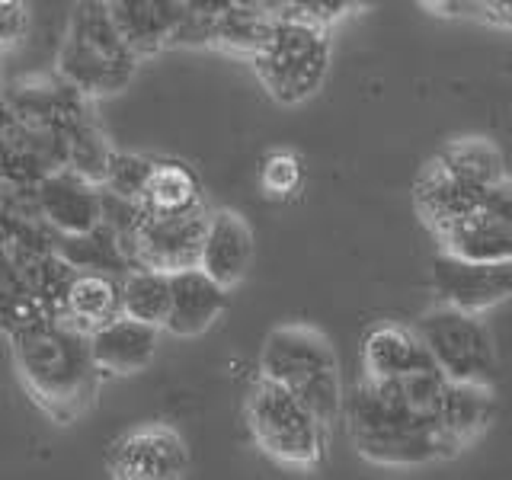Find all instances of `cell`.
Returning <instances> with one entry per match:
<instances>
[{
  "instance_id": "obj_16",
  "label": "cell",
  "mask_w": 512,
  "mask_h": 480,
  "mask_svg": "<svg viewBox=\"0 0 512 480\" xmlns=\"http://www.w3.org/2000/svg\"><path fill=\"white\" fill-rule=\"evenodd\" d=\"M157 346H160V327L148 324V320H138L132 314L112 317L109 324L90 333L93 359L100 365V372L109 375H132L148 368L151 359L157 356Z\"/></svg>"
},
{
  "instance_id": "obj_28",
  "label": "cell",
  "mask_w": 512,
  "mask_h": 480,
  "mask_svg": "<svg viewBox=\"0 0 512 480\" xmlns=\"http://www.w3.org/2000/svg\"><path fill=\"white\" fill-rule=\"evenodd\" d=\"M112 154H116V151L106 144V138H103L100 128H96L93 116L71 128V135H68V167L77 170L80 176H87V180H93V183H103Z\"/></svg>"
},
{
  "instance_id": "obj_37",
  "label": "cell",
  "mask_w": 512,
  "mask_h": 480,
  "mask_svg": "<svg viewBox=\"0 0 512 480\" xmlns=\"http://www.w3.org/2000/svg\"><path fill=\"white\" fill-rule=\"evenodd\" d=\"M4 93H7V90H4V80H0V100H4Z\"/></svg>"
},
{
  "instance_id": "obj_30",
  "label": "cell",
  "mask_w": 512,
  "mask_h": 480,
  "mask_svg": "<svg viewBox=\"0 0 512 480\" xmlns=\"http://www.w3.org/2000/svg\"><path fill=\"white\" fill-rule=\"evenodd\" d=\"M304 183V164L292 151H272L260 167V186L272 199L295 196Z\"/></svg>"
},
{
  "instance_id": "obj_27",
  "label": "cell",
  "mask_w": 512,
  "mask_h": 480,
  "mask_svg": "<svg viewBox=\"0 0 512 480\" xmlns=\"http://www.w3.org/2000/svg\"><path fill=\"white\" fill-rule=\"evenodd\" d=\"M39 314H45V311L39 308V301L32 298L23 272L16 266L13 240L0 231V327L13 333L16 327L29 324V320Z\"/></svg>"
},
{
  "instance_id": "obj_2",
  "label": "cell",
  "mask_w": 512,
  "mask_h": 480,
  "mask_svg": "<svg viewBox=\"0 0 512 480\" xmlns=\"http://www.w3.org/2000/svg\"><path fill=\"white\" fill-rule=\"evenodd\" d=\"M343 413L359 455L375 464L413 468L445 455L436 420L410 404L397 378H362L346 394Z\"/></svg>"
},
{
  "instance_id": "obj_5",
  "label": "cell",
  "mask_w": 512,
  "mask_h": 480,
  "mask_svg": "<svg viewBox=\"0 0 512 480\" xmlns=\"http://www.w3.org/2000/svg\"><path fill=\"white\" fill-rule=\"evenodd\" d=\"M256 77L282 106H298L324 87L330 71L327 26L276 16L266 45L253 55Z\"/></svg>"
},
{
  "instance_id": "obj_31",
  "label": "cell",
  "mask_w": 512,
  "mask_h": 480,
  "mask_svg": "<svg viewBox=\"0 0 512 480\" xmlns=\"http://www.w3.org/2000/svg\"><path fill=\"white\" fill-rule=\"evenodd\" d=\"M365 4L368 0H263V10L272 16H292V20H311L327 26L336 16Z\"/></svg>"
},
{
  "instance_id": "obj_24",
  "label": "cell",
  "mask_w": 512,
  "mask_h": 480,
  "mask_svg": "<svg viewBox=\"0 0 512 480\" xmlns=\"http://www.w3.org/2000/svg\"><path fill=\"white\" fill-rule=\"evenodd\" d=\"M170 272L154 266H135L122 276V311L138 320L164 327L170 314Z\"/></svg>"
},
{
  "instance_id": "obj_18",
  "label": "cell",
  "mask_w": 512,
  "mask_h": 480,
  "mask_svg": "<svg viewBox=\"0 0 512 480\" xmlns=\"http://www.w3.org/2000/svg\"><path fill=\"white\" fill-rule=\"evenodd\" d=\"M109 10L138 55H154L176 45V36L189 20L186 0H109Z\"/></svg>"
},
{
  "instance_id": "obj_7",
  "label": "cell",
  "mask_w": 512,
  "mask_h": 480,
  "mask_svg": "<svg viewBox=\"0 0 512 480\" xmlns=\"http://www.w3.org/2000/svg\"><path fill=\"white\" fill-rule=\"evenodd\" d=\"M416 333L426 343L429 356L452 381H493L496 352L487 324L471 311L442 304L420 317Z\"/></svg>"
},
{
  "instance_id": "obj_23",
  "label": "cell",
  "mask_w": 512,
  "mask_h": 480,
  "mask_svg": "<svg viewBox=\"0 0 512 480\" xmlns=\"http://www.w3.org/2000/svg\"><path fill=\"white\" fill-rule=\"evenodd\" d=\"M141 202L148 212H189L202 205V183L183 160H157Z\"/></svg>"
},
{
  "instance_id": "obj_22",
  "label": "cell",
  "mask_w": 512,
  "mask_h": 480,
  "mask_svg": "<svg viewBox=\"0 0 512 480\" xmlns=\"http://www.w3.org/2000/svg\"><path fill=\"white\" fill-rule=\"evenodd\" d=\"M122 311V276H109V272H87L77 269V276L68 288V301H64V314L74 320L77 327L93 333L96 327L109 324L112 317Z\"/></svg>"
},
{
  "instance_id": "obj_35",
  "label": "cell",
  "mask_w": 512,
  "mask_h": 480,
  "mask_svg": "<svg viewBox=\"0 0 512 480\" xmlns=\"http://www.w3.org/2000/svg\"><path fill=\"white\" fill-rule=\"evenodd\" d=\"M477 7L484 10L490 20L512 26V0H477Z\"/></svg>"
},
{
  "instance_id": "obj_34",
  "label": "cell",
  "mask_w": 512,
  "mask_h": 480,
  "mask_svg": "<svg viewBox=\"0 0 512 480\" xmlns=\"http://www.w3.org/2000/svg\"><path fill=\"white\" fill-rule=\"evenodd\" d=\"M189 13L205 16V20H215V16L228 13L234 7V0H186Z\"/></svg>"
},
{
  "instance_id": "obj_25",
  "label": "cell",
  "mask_w": 512,
  "mask_h": 480,
  "mask_svg": "<svg viewBox=\"0 0 512 480\" xmlns=\"http://www.w3.org/2000/svg\"><path fill=\"white\" fill-rule=\"evenodd\" d=\"M276 16L266 13L263 7H240L234 4L228 13H221L212 20V45L228 48L240 55H256L266 45Z\"/></svg>"
},
{
  "instance_id": "obj_10",
  "label": "cell",
  "mask_w": 512,
  "mask_h": 480,
  "mask_svg": "<svg viewBox=\"0 0 512 480\" xmlns=\"http://www.w3.org/2000/svg\"><path fill=\"white\" fill-rule=\"evenodd\" d=\"M432 288L442 304L484 314L512 298V263H484L458 253H442L432 263Z\"/></svg>"
},
{
  "instance_id": "obj_1",
  "label": "cell",
  "mask_w": 512,
  "mask_h": 480,
  "mask_svg": "<svg viewBox=\"0 0 512 480\" xmlns=\"http://www.w3.org/2000/svg\"><path fill=\"white\" fill-rule=\"evenodd\" d=\"M13 359L32 400L55 420L68 423L84 413L96 391L100 365L90 333L58 314H39L10 333Z\"/></svg>"
},
{
  "instance_id": "obj_36",
  "label": "cell",
  "mask_w": 512,
  "mask_h": 480,
  "mask_svg": "<svg viewBox=\"0 0 512 480\" xmlns=\"http://www.w3.org/2000/svg\"><path fill=\"white\" fill-rule=\"evenodd\" d=\"M240 7H263V0H234Z\"/></svg>"
},
{
  "instance_id": "obj_9",
  "label": "cell",
  "mask_w": 512,
  "mask_h": 480,
  "mask_svg": "<svg viewBox=\"0 0 512 480\" xmlns=\"http://www.w3.org/2000/svg\"><path fill=\"white\" fill-rule=\"evenodd\" d=\"M205 228V205L189 208V212H144V221L135 234L138 266H154L167 272L199 266Z\"/></svg>"
},
{
  "instance_id": "obj_15",
  "label": "cell",
  "mask_w": 512,
  "mask_h": 480,
  "mask_svg": "<svg viewBox=\"0 0 512 480\" xmlns=\"http://www.w3.org/2000/svg\"><path fill=\"white\" fill-rule=\"evenodd\" d=\"M487 192L490 189L464 180L461 173L448 170L436 157L420 173V180H416L413 199H416V208H420L423 221L442 234V231L452 228V224H458L461 218H468L474 208L484 202Z\"/></svg>"
},
{
  "instance_id": "obj_19",
  "label": "cell",
  "mask_w": 512,
  "mask_h": 480,
  "mask_svg": "<svg viewBox=\"0 0 512 480\" xmlns=\"http://www.w3.org/2000/svg\"><path fill=\"white\" fill-rule=\"evenodd\" d=\"M250 260H253V234L247 228V221L237 212H228V208L208 215L202 260H199V266L208 276H215L221 285L234 288L247 276Z\"/></svg>"
},
{
  "instance_id": "obj_13",
  "label": "cell",
  "mask_w": 512,
  "mask_h": 480,
  "mask_svg": "<svg viewBox=\"0 0 512 480\" xmlns=\"http://www.w3.org/2000/svg\"><path fill=\"white\" fill-rule=\"evenodd\" d=\"M36 202L42 218L52 224L58 234L90 231L103 221V189L100 183L87 180L71 167L42 176L36 183Z\"/></svg>"
},
{
  "instance_id": "obj_8",
  "label": "cell",
  "mask_w": 512,
  "mask_h": 480,
  "mask_svg": "<svg viewBox=\"0 0 512 480\" xmlns=\"http://www.w3.org/2000/svg\"><path fill=\"white\" fill-rule=\"evenodd\" d=\"M68 128L16 116L0 100V180L36 186L42 176L68 167Z\"/></svg>"
},
{
  "instance_id": "obj_33",
  "label": "cell",
  "mask_w": 512,
  "mask_h": 480,
  "mask_svg": "<svg viewBox=\"0 0 512 480\" xmlns=\"http://www.w3.org/2000/svg\"><path fill=\"white\" fill-rule=\"evenodd\" d=\"M420 4L439 16H458V13H468V10H480L477 0H420Z\"/></svg>"
},
{
  "instance_id": "obj_3",
  "label": "cell",
  "mask_w": 512,
  "mask_h": 480,
  "mask_svg": "<svg viewBox=\"0 0 512 480\" xmlns=\"http://www.w3.org/2000/svg\"><path fill=\"white\" fill-rule=\"evenodd\" d=\"M138 52L112 20L109 0H80L58 52V74L93 96H112L138 71Z\"/></svg>"
},
{
  "instance_id": "obj_6",
  "label": "cell",
  "mask_w": 512,
  "mask_h": 480,
  "mask_svg": "<svg viewBox=\"0 0 512 480\" xmlns=\"http://www.w3.org/2000/svg\"><path fill=\"white\" fill-rule=\"evenodd\" d=\"M247 420L256 445L282 464L308 468L324 452V423L298 394L260 375L247 400Z\"/></svg>"
},
{
  "instance_id": "obj_12",
  "label": "cell",
  "mask_w": 512,
  "mask_h": 480,
  "mask_svg": "<svg viewBox=\"0 0 512 480\" xmlns=\"http://www.w3.org/2000/svg\"><path fill=\"white\" fill-rule=\"evenodd\" d=\"M106 468L119 480H173L189 468L183 439L167 426H144L109 448Z\"/></svg>"
},
{
  "instance_id": "obj_29",
  "label": "cell",
  "mask_w": 512,
  "mask_h": 480,
  "mask_svg": "<svg viewBox=\"0 0 512 480\" xmlns=\"http://www.w3.org/2000/svg\"><path fill=\"white\" fill-rule=\"evenodd\" d=\"M157 160L151 157H141V154H112L109 160V170H106V180L100 186L119 192L125 199H144V189L151 183V173H154Z\"/></svg>"
},
{
  "instance_id": "obj_26",
  "label": "cell",
  "mask_w": 512,
  "mask_h": 480,
  "mask_svg": "<svg viewBox=\"0 0 512 480\" xmlns=\"http://www.w3.org/2000/svg\"><path fill=\"white\" fill-rule=\"evenodd\" d=\"M439 160L448 170L461 173L464 180H471V183L484 186V189H493L496 183L506 180L503 154L487 138H458L452 144H445Z\"/></svg>"
},
{
  "instance_id": "obj_32",
  "label": "cell",
  "mask_w": 512,
  "mask_h": 480,
  "mask_svg": "<svg viewBox=\"0 0 512 480\" xmlns=\"http://www.w3.org/2000/svg\"><path fill=\"white\" fill-rule=\"evenodd\" d=\"M23 32H26L23 0H0V52L20 42Z\"/></svg>"
},
{
  "instance_id": "obj_20",
  "label": "cell",
  "mask_w": 512,
  "mask_h": 480,
  "mask_svg": "<svg viewBox=\"0 0 512 480\" xmlns=\"http://www.w3.org/2000/svg\"><path fill=\"white\" fill-rule=\"evenodd\" d=\"M362 365L365 378H404L416 368L436 365L429 356L420 333L397 327V324H378L368 330L362 343Z\"/></svg>"
},
{
  "instance_id": "obj_21",
  "label": "cell",
  "mask_w": 512,
  "mask_h": 480,
  "mask_svg": "<svg viewBox=\"0 0 512 480\" xmlns=\"http://www.w3.org/2000/svg\"><path fill=\"white\" fill-rule=\"evenodd\" d=\"M55 250L74 269H87V272H109V276H125V272H132L138 266L132 250H128V244L109 228L106 221H100L90 231L58 234Z\"/></svg>"
},
{
  "instance_id": "obj_17",
  "label": "cell",
  "mask_w": 512,
  "mask_h": 480,
  "mask_svg": "<svg viewBox=\"0 0 512 480\" xmlns=\"http://www.w3.org/2000/svg\"><path fill=\"white\" fill-rule=\"evenodd\" d=\"M432 420L442 436L445 455L471 445L493 420V394L484 381H452L448 378L439 404L432 407Z\"/></svg>"
},
{
  "instance_id": "obj_4",
  "label": "cell",
  "mask_w": 512,
  "mask_h": 480,
  "mask_svg": "<svg viewBox=\"0 0 512 480\" xmlns=\"http://www.w3.org/2000/svg\"><path fill=\"white\" fill-rule=\"evenodd\" d=\"M260 375L279 381L282 388L298 394L320 416L324 426H330L343 413L346 394L340 384V368H336L333 349L327 343V336L311 327L288 324L272 330L263 343Z\"/></svg>"
},
{
  "instance_id": "obj_11",
  "label": "cell",
  "mask_w": 512,
  "mask_h": 480,
  "mask_svg": "<svg viewBox=\"0 0 512 480\" xmlns=\"http://www.w3.org/2000/svg\"><path fill=\"white\" fill-rule=\"evenodd\" d=\"M439 237L448 253L484 263H512V183H496L468 218Z\"/></svg>"
},
{
  "instance_id": "obj_14",
  "label": "cell",
  "mask_w": 512,
  "mask_h": 480,
  "mask_svg": "<svg viewBox=\"0 0 512 480\" xmlns=\"http://www.w3.org/2000/svg\"><path fill=\"white\" fill-rule=\"evenodd\" d=\"M170 314L164 330L173 336H199L228 308V285L208 276L202 266H186L170 272Z\"/></svg>"
}]
</instances>
